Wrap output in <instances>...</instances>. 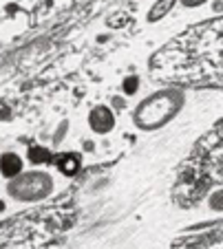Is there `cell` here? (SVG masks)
<instances>
[{
	"label": "cell",
	"instance_id": "cell-1",
	"mask_svg": "<svg viewBox=\"0 0 223 249\" xmlns=\"http://www.w3.org/2000/svg\"><path fill=\"white\" fill-rule=\"evenodd\" d=\"M150 77L162 84L223 90V16L186 27L152 53Z\"/></svg>",
	"mask_w": 223,
	"mask_h": 249
},
{
	"label": "cell",
	"instance_id": "cell-5",
	"mask_svg": "<svg viewBox=\"0 0 223 249\" xmlns=\"http://www.w3.org/2000/svg\"><path fill=\"white\" fill-rule=\"evenodd\" d=\"M89 122H91V126H93V130L109 132L111 128L115 126V115L111 113L106 106H100V108H95L93 113L89 115Z\"/></svg>",
	"mask_w": 223,
	"mask_h": 249
},
{
	"label": "cell",
	"instance_id": "cell-6",
	"mask_svg": "<svg viewBox=\"0 0 223 249\" xmlns=\"http://www.w3.org/2000/svg\"><path fill=\"white\" fill-rule=\"evenodd\" d=\"M177 2H179V0H157L155 5L148 9L146 20H148L150 24H155V22H159V20H164L172 9H175Z\"/></svg>",
	"mask_w": 223,
	"mask_h": 249
},
{
	"label": "cell",
	"instance_id": "cell-4",
	"mask_svg": "<svg viewBox=\"0 0 223 249\" xmlns=\"http://www.w3.org/2000/svg\"><path fill=\"white\" fill-rule=\"evenodd\" d=\"M56 190L53 177L44 170L18 172L7 181V194L18 203H40L49 198Z\"/></svg>",
	"mask_w": 223,
	"mask_h": 249
},
{
	"label": "cell",
	"instance_id": "cell-3",
	"mask_svg": "<svg viewBox=\"0 0 223 249\" xmlns=\"http://www.w3.org/2000/svg\"><path fill=\"white\" fill-rule=\"evenodd\" d=\"M186 102H188L186 90L175 84H168L166 89L146 95L133 108L135 128H139V130H144V132L162 130L172 119L179 117Z\"/></svg>",
	"mask_w": 223,
	"mask_h": 249
},
{
	"label": "cell",
	"instance_id": "cell-2",
	"mask_svg": "<svg viewBox=\"0 0 223 249\" xmlns=\"http://www.w3.org/2000/svg\"><path fill=\"white\" fill-rule=\"evenodd\" d=\"M223 185V119L197 139L175 172L172 198L184 207H192Z\"/></svg>",
	"mask_w": 223,
	"mask_h": 249
},
{
	"label": "cell",
	"instance_id": "cell-7",
	"mask_svg": "<svg viewBox=\"0 0 223 249\" xmlns=\"http://www.w3.org/2000/svg\"><path fill=\"white\" fill-rule=\"evenodd\" d=\"M210 0H179V5L186 7V9H199V7L208 5Z\"/></svg>",
	"mask_w": 223,
	"mask_h": 249
}]
</instances>
